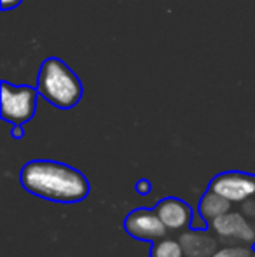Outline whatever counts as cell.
Wrapping results in <instances>:
<instances>
[{"instance_id": "cell-15", "label": "cell", "mask_w": 255, "mask_h": 257, "mask_svg": "<svg viewBox=\"0 0 255 257\" xmlns=\"http://www.w3.org/2000/svg\"><path fill=\"white\" fill-rule=\"evenodd\" d=\"M21 2H23V0H2V2H0V7H2V11H11V9L20 7Z\"/></svg>"}, {"instance_id": "cell-8", "label": "cell", "mask_w": 255, "mask_h": 257, "mask_svg": "<svg viewBox=\"0 0 255 257\" xmlns=\"http://www.w3.org/2000/svg\"><path fill=\"white\" fill-rule=\"evenodd\" d=\"M182 248H184L185 257H213L215 252L220 248L218 240L208 229H189L182 231L178 234Z\"/></svg>"}, {"instance_id": "cell-9", "label": "cell", "mask_w": 255, "mask_h": 257, "mask_svg": "<svg viewBox=\"0 0 255 257\" xmlns=\"http://www.w3.org/2000/svg\"><path fill=\"white\" fill-rule=\"evenodd\" d=\"M197 210L208 220V224H211L217 217L231 212L232 203L229 200H225L224 196H220L218 193H215V191L206 189L203 196H201L199 203H197Z\"/></svg>"}, {"instance_id": "cell-11", "label": "cell", "mask_w": 255, "mask_h": 257, "mask_svg": "<svg viewBox=\"0 0 255 257\" xmlns=\"http://www.w3.org/2000/svg\"><path fill=\"white\" fill-rule=\"evenodd\" d=\"M253 248L248 245H229V247L218 248L213 257H250Z\"/></svg>"}, {"instance_id": "cell-5", "label": "cell", "mask_w": 255, "mask_h": 257, "mask_svg": "<svg viewBox=\"0 0 255 257\" xmlns=\"http://www.w3.org/2000/svg\"><path fill=\"white\" fill-rule=\"evenodd\" d=\"M208 189L215 191L232 205H241L255 196V175L245 172H224L215 175L208 184Z\"/></svg>"}, {"instance_id": "cell-7", "label": "cell", "mask_w": 255, "mask_h": 257, "mask_svg": "<svg viewBox=\"0 0 255 257\" xmlns=\"http://www.w3.org/2000/svg\"><path fill=\"white\" fill-rule=\"evenodd\" d=\"M156 212L163 224L168 227L170 233H182V231L189 229L192 222L194 210L187 201L177 196H166L161 198L156 203Z\"/></svg>"}, {"instance_id": "cell-1", "label": "cell", "mask_w": 255, "mask_h": 257, "mask_svg": "<svg viewBox=\"0 0 255 257\" xmlns=\"http://www.w3.org/2000/svg\"><path fill=\"white\" fill-rule=\"evenodd\" d=\"M20 184L27 193L55 203H79L91 193L88 177L55 159H32L20 170Z\"/></svg>"}, {"instance_id": "cell-4", "label": "cell", "mask_w": 255, "mask_h": 257, "mask_svg": "<svg viewBox=\"0 0 255 257\" xmlns=\"http://www.w3.org/2000/svg\"><path fill=\"white\" fill-rule=\"evenodd\" d=\"M123 227L131 238L138 241H150V243L168 236L170 233L163 220L159 219L156 208H145V206L131 210L124 219Z\"/></svg>"}, {"instance_id": "cell-17", "label": "cell", "mask_w": 255, "mask_h": 257, "mask_svg": "<svg viewBox=\"0 0 255 257\" xmlns=\"http://www.w3.org/2000/svg\"><path fill=\"white\" fill-rule=\"evenodd\" d=\"M250 257H255V250H253V254H252V255H250Z\"/></svg>"}, {"instance_id": "cell-2", "label": "cell", "mask_w": 255, "mask_h": 257, "mask_svg": "<svg viewBox=\"0 0 255 257\" xmlns=\"http://www.w3.org/2000/svg\"><path fill=\"white\" fill-rule=\"evenodd\" d=\"M35 88L46 102L62 110L74 108L84 95V86L79 75L56 56L46 58L41 63Z\"/></svg>"}, {"instance_id": "cell-10", "label": "cell", "mask_w": 255, "mask_h": 257, "mask_svg": "<svg viewBox=\"0 0 255 257\" xmlns=\"http://www.w3.org/2000/svg\"><path fill=\"white\" fill-rule=\"evenodd\" d=\"M149 257H185L178 238L164 236L161 240L154 241L150 247Z\"/></svg>"}, {"instance_id": "cell-3", "label": "cell", "mask_w": 255, "mask_h": 257, "mask_svg": "<svg viewBox=\"0 0 255 257\" xmlns=\"http://www.w3.org/2000/svg\"><path fill=\"white\" fill-rule=\"evenodd\" d=\"M0 115L9 124H27L34 119L37 112V98L39 95L37 88H32L27 84H11L7 81L0 82Z\"/></svg>"}, {"instance_id": "cell-16", "label": "cell", "mask_w": 255, "mask_h": 257, "mask_svg": "<svg viewBox=\"0 0 255 257\" xmlns=\"http://www.w3.org/2000/svg\"><path fill=\"white\" fill-rule=\"evenodd\" d=\"M11 137L14 140H21L25 137V128L23 124H13V130H11Z\"/></svg>"}, {"instance_id": "cell-6", "label": "cell", "mask_w": 255, "mask_h": 257, "mask_svg": "<svg viewBox=\"0 0 255 257\" xmlns=\"http://www.w3.org/2000/svg\"><path fill=\"white\" fill-rule=\"evenodd\" d=\"M211 231L225 241H238L241 245L253 247L255 243V222L243 215L241 212H227L217 217L210 224Z\"/></svg>"}, {"instance_id": "cell-14", "label": "cell", "mask_w": 255, "mask_h": 257, "mask_svg": "<svg viewBox=\"0 0 255 257\" xmlns=\"http://www.w3.org/2000/svg\"><path fill=\"white\" fill-rule=\"evenodd\" d=\"M191 227L192 229H208L210 227V224H208V220L204 219L203 215L199 213V210H194V215H192V222H191Z\"/></svg>"}, {"instance_id": "cell-12", "label": "cell", "mask_w": 255, "mask_h": 257, "mask_svg": "<svg viewBox=\"0 0 255 257\" xmlns=\"http://www.w3.org/2000/svg\"><path fill=\"white\" fill-rule=\"evenodd\" d=\"M135 193L140 196H149L152 193V182L149 179H140L135 182Z\"/></svg>"}, {"instance_id": "cell-13", "label": "cell", "mask_w": 255, "mask_h": 257, "mask_svg": "<svg viewBox=\"0 0 255 257\" xmlns=\"http://www.w3.org/2000/svg\"><path fill=\"white\" fill-rule=\"evenodd\" d=\"M239 212L243 213V215L248 217L252 222H255V196L248 198L246 201H243L241 203V208H239Z\"/></svg>"}]
</instances>
